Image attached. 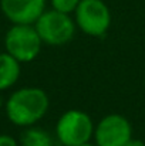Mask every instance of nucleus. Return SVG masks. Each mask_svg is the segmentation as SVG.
<instances>
[{"label":"nucleus","instance_id":"nucleus-1","mask_svg":"<svg viewBox=\"0 0 145 146\" xmlns=\"http://www.w3.org/2000/svg\"><path fill=\"white\" fill-rule=\"evenodd\" d=\"M48 109L47 94L37 87H24L14 91L6 102V115L17 126H31Z\"/></svg>","mask_w":145,"mask_h":146},{"label":"nucleus","instance_id":"nucleus-2","mask_svg":"<svg viewBox=\"0 0 145 146\" xmlns=\"http://www.w3.org/2000/svg\"><path fill=\"white\" fill-rule=\"evenodd\" d=\"M41 38L33 24H14L4 36L6 52L19 62L33 61L41 50Z\"/></svg>","mask_w":145,"mask_h":146},{"label":"nucleus","instance_id":"nucleus-3","mask_svg":"<svg viewBox=\"0 0 145 146\" xmlns=\"http://www.w3.org/2000/svg\"><path fill=\"white\" fill-rule=\"evenodd\" d=\"M94 133L93 121L88 113L80 109L64 112L55 126V135L64 146H77L90 142Z\"/></svg>","mask_w":145,"mask_h":146},{"label":"nucleus","instance_id":"nucleus-4","mask_svg":"<svg viewBox=\"0 0 145 146\" xmlns=\"http://www.w3.org/2000/svg\"><path fill=\"white\" fill-rule=\"evenodd\" d=\"M34 27L43 43L48 46H64L76 33V23L65 13L57 10H44L37 19Z\"/></svg>","mask_w":145,"mask_h":146},{"label":"nucleus","instance_id":"nucleus-5","mask_svg":"<svg viewBox=\"0 0 145 146\" xmlns=\"http://www.w3.org/2000/svg\"><path fill=\"white\" fill-rule=\"evenodd\" d=\"M76 23L91 37H101L111 26V11L102 0H81L76 9Z\"/></svg>","mask_w":145,"mask_h":146},{"label":"nucleus","instance_id":"nucleus-6","mask_svg":"<svg viewBox=\"0 0 145 146\" xmlns=\"http://www.w3.org/2000/svg\"><path fill=\"white\" fill-rule=\"evenodd\" d=\"M97 146H125L132 139L130 121L120 113L104 116L94 131Z\"/></svg>","mask_w":145,"mask_h":146},{"label":"nucleus","instance_id":"nucleus-7","mask_svg":"<svg viewBox=\"0 0 145 146\" xmlns=\"http://www.w3.org/2000/svg\"><path fill=\"white\" fill-rule=\"evenodd\" d=\"M44 7L46 0H0L3 14L13 24H34Z\"/></svg>","mask_w":145,"mask_h":146},{"label":"nucleus","instance_id":"nucleus-8","mask_svg":"<svg viewBox=\"0 0 145 146\" xmlns=\"http://www.w3.org/2000/svg\"><path fill=\"white\" fill-rule=\"evenodd\" d=\"M20 77V62L9 52L0 54V91L13 87Z\"/></svg>","mask_w":145,"mask_h":146},{"label":"nucleus","instance_id":"nucleus-9","mask_svg":"<svg viewBox=\"0 0 145 146\" xmlns=\"http://www.w3.org/2000/svg\"><path fill=\"white\" fill-rule=\"evenodd\" d=\"M21 145L23 146H51V136L46 131L31 128L21 135Z\"/></svg>","mask_w":145,"mask_h":146},{"label":"nucleus","instance_id":"nucleus-10","mask_svg":"<svg viewBox=\"0 0 145 146\" xmlns=\"http://www.w3.org/2000/svg\"><path fill=\"white\" fill-rule=\"evenodd\" d=\"M81 0H51V6L54 10L70 14L73 11H76L77 6L80 4Z\"/></svg>","mask_w":145,"mask_h":146},{"label":"nucleus","instance_id":"nucleus-11","mask_svg":"<svg viewBox=\"0 0 145 146\" xmlns=\"http://www.w3.org/2000/svg\"><path fill=\"white\" fill-rule=\"evenodd\" d=\"M0 146H19L16 139L10 135H0Z\"/></svg>","mask_w":145,"mask_h":146},{"label":"nucleus","instance_id":"nucleus-12","mask_svg":"<svg viewBox=\"0 0 145 146\" xmlns=\"http://www.w3.org/2000/svg\"><path fill=\"white\" fill-rule=\"evenodd\" d=\"M125 146H145V143L140 139H131Z\"/></svg>","mask_w":145,"mask_h":146},{"label":"nucleus","instance_id":"nucleus-13","mask_svg":"<svg viewBox=\"0 0 145 146\" xmlns=\"http://www.w3.org/2000/svg\"><path fill=\"white\" fill-rule=\"evenodd\" d=\"M77 146H97V145H91L90 142H87V143H83V145H77Z\"/></svg>","mask_w":145,"mask_h":146}]
</instances>
